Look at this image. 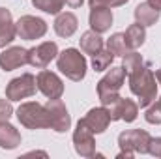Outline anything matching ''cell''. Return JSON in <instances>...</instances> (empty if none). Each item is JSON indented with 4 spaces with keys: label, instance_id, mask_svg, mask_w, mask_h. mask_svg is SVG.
<instances>
[{
    "label": "cell",
    "instance_id": "obj_31",
    "mask_svg": "<svg viewBox=\"0 0 161 159\" xmlns=\"http://www.w3.org/2000/svg\"><path fill=\"white\" fill-rule=\"evenodd\" d=\"M146 2H148L150 6H154L156 9H159L161 11V0H146Z\"/></svg>",
    "mask_w": 161,
    "mask_h": 159
},
{
    "label": "cell",
    "instance_id": "obj_20",
    "mask_svg": "<svg viewBox=\"0 0 161 159\" xmlns=\"http://www.w3.org/2000/svg\"><path fill=\"white\" fill-rule=\"evenodd\" d=\"M124 38H125V45L129 51H137L139 47H142V43L146 40V30L142 25L135 23V25L127 26V30L124 32Z\"/></svg>",
    "mask_w": 161,
    "mask_h": 159
},
{
    "label": "cell",
    "instance_id": "obj_7",
    "mask_svg": "<svg viewBox=\"0 0 161 159\" xmlns=\"http://www.w3.org/2000/svg\"><path fill=\"white\" fill-rule=\"evenodd\" d=\"M73 146L75 152L80 157H94L96 156V139H94V131L84 123V120L80 118L75 125L73 131Z\"/></svg>",
    "mask_w": 161,
    "mask_h": 159
},
{
    "label": "cell",
    "instance_id": "obj_29",
    "mask_svg": "<svg viewBox=\"0 0 161 159\" xmlns=\"http://www.w3.org/2000/svg\"><path fill=\"white\" fill-rule=\"evenodd\" d=\"M148 154L161 159V137H152L148 142Z\"/></svg>",
    "mask_w": 161,
    "mask_h": 159
},
{
    "label": "cell",
    "instance_id": "obj_28",
    "mask_svg": "<svg viewBox=\"0 0 161 159\" xmlns=\"http://www.w3.org/2000/svg\"><path fill=\"white\" fill-rule=\"evenodd\" d=\"M129 0H88L90 8H97V6H105V8H120L124 4H127Z\"/></svg>",
    "mask_w": 161,
    "mask_h": 159
},
{
    "label": "cell",
    "instance_id": "obj_25",
    "mask_svg": "<svg viewBox=\"0 0 161 159\" xmlns=\"http://www.w3.org/2000/svg\"><path fill=\"white\" fill-rule=\"evenodd\" d=\"M137 116H139V103H135L133 99L124 97V101H122L120 120L127 122V123H131V122H135V120H137Z\"/></svg>",
    "mask_w": 161,
    "mask_h": 159
},
{
    "label": "cell",
    "instance_id": "obj_21",
    "mask_svg": "<svg viewBox=\"0 0 161 159\" xmlns=\"http://www.w3.org/2000/svg\"><path fill=\"white\" fill-rule=\"evenodd\" d=\"M113 60H114V54L109 49L103 47L101 51H97L96 54H92V68H94V71H107L111 68Z\"/></svg>",
    "mask_w": 161,
    "mask_h": 159
},
{
    "label": "cell",
    "instance_id": "obj_30",
    "mask_svg": "<svg viewBox=\"0 0 161 159\" xmlns=\"http://www.w3.org/2000/svg\"><path fill=\"white\" fill-rule=\"evenodd\" d=\"M66 2V6H69V8H80L82 4H84V0H64Z\"/></svg>",
    "mask_w": 161,
    "mask_h": 159
},
{
    "label": "cell",
    "instance_id": "obj_10",
    "mask_svg": "<svg viewBox=\"0 0 161 159\" xmlns=\"http://www.w3.org/2000/svg\"><path fill=\"white\" fill-rule=\"evenodd\" d=\"M58 56V45L54 41H43L38 47L28 49V64L36 69H45Z\"/></svg>",
    "mask_w": 161,
    "mask_h": 159
},
{
    "label": "cell",
    "instance_id": "obj_32",
    "mask_svg": "<svg viewBox=\"0 0 161 159\" xmlns=\"http://www.w3.org/2000/svg\"><path fill=\"white\" fill-rule=\"evenodd\" d=\"M154 73H156V79H158V84L161 86V68H159V69H156Z\"/></svg>",
    "mask_w": 161,
    "mask_h": 159
},
{
    "label": "cell",
    "instance_id": "obj_8",
    "mask_svg": "<svg viewBox=\"0 0 161 159\" xmlns=\"http://www.w3.org/2000/svg\"><path fill=\"white\" fill-rule=\"evenodd\" d=\"M15 30H17V36L21 40L34 41L47 34V23L40 17H34V15H23L15 23Z\"/></svg>",
    "mask_w": 161,
    "mask_h": 159
},
{
    "label": "cell",
    "instance_id": "obj_17",
    "mask_svg": "<svg viewBox=\"0 0 161 159\" xmlns=\"http://www.w3.org/2000/svg\"><path fill=\"white\" fill-rule=\"evenodd\" d=\"M21 144V133L9 122L0 123V148L2 150H15Z\"/></svg>",
    "mask_w": 161,
    "mask_h": 159
},
{
    "label": "cell",
    "instance_id": "obj_14",
    "mask_svg": "<svg viewBox=\"0 0 161 159\" xmlns=\"http://www.w3.org/2000/svg\"><path fill=\"white\" fill-rule=\"evenodd\" d=\"M56 36L60 38H71L77 28H79V19L71 13V11H60L54 19V25H53Z\"/></svg>",
    "mask_w": 161,
    "mask_h": 159
},
{
    "label": "cell",
    "instance_id": "obj_13",
    "mask_svg": "<svg viewBox=\"0 0 161 159\" xmlns=\"http://www.w3.org/2000/svg\"><path fill=\"white\" fill-rule=\"evenodd\" d=\"M88 23H90V30H94L97 34H105L113 25V9L105 8V6L92 8L90 15H88Z\"/></svg>",
    "mask_w": 161,
    "mask_h": 159
},
{
    "label": "cell",
    "instance_id": "obj_22",
    "mask_svg": "<svg viewBox=\"0 0 161 159\" xmlns=\"http://www.w3.org/2000/svg\"><path fill=\"white\" fill-rule=\"evenodd\" d=\"M107 49L114 54V56H124L129 49L125 45V38H124V32H116L113 34L109 40H107Z\"/></svg>",
    "mask_w": 161,
    "mask_h": 159
},
{
    "label": "cell",
    "instance_id": "obj_19",
    "mask_svg": "<svg viewBox=\"0 0 161 159\" xmlns=\"http://www.w3.org/2000/svg\"><path fill=\"white\" fill-rule=\"evenodd\" d=\"M79 45H80V51L84 52V54H96L97 51H101L103 47H105V41L101 38V34H97V32H94V30H86L82 36H80L79 40Z\"/></svg>",
    "mask_w": 161,
    "mask_h": 159
},
{
    "label": "cell",
    "instance_id": "obj_5",
    "mask_svg": "<svg viewBox=\"0 0 161 159\" xmlns=\"http://www.w3.org/2000/svg\"><path fill=\"white\" fill-rule=\"evenodd\" d=\"M150 135L144 129H127L118 135V146L122 152H131L135 154H148V142Z\"/></svg>",
    "mask_w": 161,
    "mask_h": 159
},
{
    "label": "cell",
    "instance_id": "obj_3",
    "mask_svg": "<svg viewBox=\"0 0 161 159\" xmlns=\"http://www.w3.org/2000/svg\"><path fill=\"white\" fill-rule=\"evenodd\" d=\"M15 116L19 120V123L25 125L26 129H45V127H51L49 112H47L45 105H40L36 101L21 103L19 109L15 111Z\"/></svg>",
    "mask_w": 161,
    "mask_h": 159
},
{
    "label": "cell",
    "instance_id": "obj_24",
    "mask_svg": "<svg viewBox=\"0 0 161 159\" xmlns=\"http://www.w3.org/2000/svg\"><path fill=\"white\" fill-rule=\"evenodd\" d=\"M64 4H66L64 0H32V6L36 9H41L51 15H58L64 9Z\"/></svg>",
    "mask_w": 161,
    "mask_h": 159
},
{
    "label": "cell",
    "instance_id": "obj_18",
    "mask_svg": "<svg viewBox=\"0 0 161 159\" xmlns=\"http://www.w3.org/2000/svg\"><path fill=\"white\" fill-rule=\"evenodd\" d=\"M133 15H135V23L142 25L144 28H146V26H152V25H156V23L159 21V9H156V8L150 6L148 2L139 4V6L135 8Z\"/></svg>",
    "mask_w": 161,
    "mask_h": 159
},
{
    "label": "cell",
    "instance_id": "obj_26",
    "mask_svg": "<svg viewBox=\"0 0 161 159\" xmlns=\"http://www.w3.org/2000/svg\"><path fill=\"white\" fill-rule=\"evenodd\" d=\"M144 118L148 123L152 125H159L161 123V101H154L146 107V112H144Z\"/></svg>",
    "mask_w": 161,
    "mask_h": 159
},
{
    "label": "cell",
    "instance_id": "obj_1",
    "mask_svg": "<svg viewBox=\"0 0 161 159\" xmlns=\"http://www.w3.org/2000/svg\"><path fill=\"white\" fill-rule=\"evenodd\" d=\"M125 77H127V82H129L131 94H135L139 97V107L141 109H146L150 103L156 101L158 79H156V73L148 68V64H142L135 71L127 73Z\"/></svg>",
    "mask_w": 161,
    "mask_h": 159
},
{
    "label": "cell",
    "instance_id": "obj_2",
    "mask_svg": "<svg viewBox=\"0 0 161 159\" xmlns=\"http://www.w3.org/2000/svg\"><path fill=\"white\" fill-rule=\"evenodd\" d=\"M86 58L79 49H64L56 56V68L73 82H80L86 77Z\"/></svg>",
    "mask_w": 161,
    "mask_h": 159
},
{
    "label": "cell",
    "instance_id": "obj_15",
    "mask_svg": "<svg viewBox=\"0 0 161 159\" xmlns=\"http://www.w3.org/2000/svg\"><path fill=\"white\" fill-rule=\"evenodd\" d=\"M82 120H84V123H86V125L94 131V135L103 133V131L109 127V123L113 122L105 107H96V109H90V111L86 112V116H84Z\"/></svg>",
    "mask_w": 161,
    "mask_h": 159
},
{
    "label": "cell",
    "instance_id": "obj_4",
    "mask_svg": "<svg viewBox=\"0 0 161 159\" xmlns=\"http://www.w3.org/2000/svg\"><path fill=\"white\" fill-rule=\"evenodd\" d=\"M124 80H125V71H124L122 66L107 69L105 77L99 79V82H97V96H99L101 105L120 94V88L124 86Z\"/></svg>",
    "mask_w": 161,
    "mask_h": 159
},
{
    "label": "cell",
    "instance_id": "obj_16",
    "mask_svg": "<svg viewBox=\"0 0 161 159\" xmlns=\"http://www.w3.org/2000/svg\"><path fill=\"white\" fill-rule=\"evenodd\" d=\"M15 38H17V30H15L11 11L6 8H0V49H6Z\"/></svg>",
    "mask_w": 161,
    "mask_h": 159
},
{
    "label": "cell",
    "instance_id": "obj_6",
    "mask_svg": "<svg viewBox=\"0 0 161 159\" xmlns=\"http://www.w3.org/2000/svg\"><path fill=\"white\" fill-rule=\"evenodd\" d=\"M36 77L32 73H23L21 77L9 80V84L6 86V97L9 101H21L26 97H32L36 94Z\"/></svg>",
    "mask_w": 161,
    "mask_h": 159
},
{
    "label": "cell",
    "instance_id": "obj_11",
    "mask_svg": "<svg viewBox=\"0 0 161 159\" xmlns=\"http://www.w3.org/2000/svg\"><path fill=\"white\" fill-rule=\"evenodd\" d=\"M36 84H38V90L47 97V99H60L62 94H64V82L62 79L49 71V69H41L36 77Z\"/></svg>",
    "mask_w": 161,
    "mask_h": 159
},
{
    "label": "cell",
    "instance_id": "obj_27",
    "mask_svg": "<svg viewBox=\"0 0 161 159\" xmlns=\"http://www.w3.org/2000/svg\"><path fill=\"white\" fill-rule=\"evenodd\" d=\"M13 114V107H11V101L6 97V99H0V123L2 122H8Z\"/></svg>",
    "mask_w": 161,
    "mask_h": 159
},
{
    "label": "cell",
    "instance_id": "obj_12",
    "mask_svg": "<svg viewBox=\"0 0 161 159\" xmlns=\"http://www.w3.org/2000/svg\"><path fill=\"white\" fill-rule=\"evenodd\" d=\"M28 64V49L25 47H8L0 52V68L4 71H13Z\"/></svg>",
    "mask_w": 161,
    "mask_h": 159
},
{
    "label": "cell",
    "instance_id": "obj_23",
    "mask_svg": "<svg viewBox=\"0 0 161 159\" xmlns=\"http://www.w3.org/2000/svg\"><path fill=\"white\" fill-rule=\"evenodd\" d=\"M142 64H146V62L142 60V56H141L137 51H127V52L122 56V68H124L125 75L131 73V71H135V69L141 68Z\"/></svg>",
    "mask_w": 161,
    "mask_h": 159
},
{
    "label": "cell",
    "instance_id": "obj_9",
    "mask_svg": "<svg viewBox=\"0 0 161 159\" xmlns=\"http://www.w3.org/2000/svg\"><path fill=\"white\" fill-rule=\"evenodd\" d=\"M45 109L49 112V122H51V129L56 133H66L71 127V116L66 109V105L60 99H49L45 103Z\"/></svg>",
    "mask_w": 161,
    "mask_h": 159
}]
</instances>
